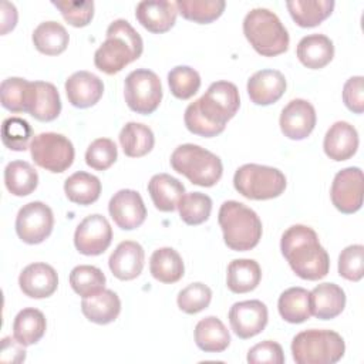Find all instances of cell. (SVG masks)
Instances as JSON below:
<instances>
[{
    "mask_svg": "<svg viewBox=\"0 0 364 364\" xmlns=\"http://www.w3.org/2000/svg\"><path fill=\"white\" fill-rule=\"evenodd\" d=\"M239 107L237 87L229 81H216L186 107L183 121L192 134L212 138L225 131L226 122L236 115Z\"/></svg>",
    "mask_w": 364,
    "mask_h": 364,
    "instance_id": "6da1fadb",
    "label": "cell"
},
{
    "mask_svg": "<svg viewBox=\"0 0 364 364\" xmlns=\"http://www.w3.org/2000/svg\"><path fill=\"white\" fill-rule=\"evenodd\" d=\"M280 250L300 279L320 280L327 276L330 269L327 250L320 245L317 233L310 226H290L282 235Z\"/></svg>",
    "mask_w": 364,
    "mask_h": 364,
    "instance_id": "7a4b0ae2",
    "label": "cell"
},
{
    "mask_svg": "<svg viewBox=\"0 0 364 364\" xmlns=\"http://www.w3.org/2000/svg\"><path fill=\"white\" fill-rule=\"evenodd\" d=\"M105 41L94 54L95 67L108 74H117L129 63L138 60L144 50L139 33L124 18L114 20L105 33Z\"/></svg>",
    "mask_w": 364,
    "mask_h": 364,
    "instance_id": "3957f363",
    "label": "cell"
},
{
    "mask_svg": "<svg viewBox=\"0 0 364 364\" xmlns=\"http://www.w3.org/2000/svg\"><path fill=\"white\" fill-rule=\"evenodd\" d=\"M218 222L226 246L236 252H246L257 246L262 237V220L257 213L237 200L220 205Z\"/></svg>",
    "mask_w": 364,
    "mask_h": 364,
    "instance_id": "277c9868",
    "label": "cell"
},
{
    "mask_svg": "<svg viewBox=\"0 0 364 364\" xmlns=\"http://www.w3.org/2000/svg\"><path fill=\"white\" fill-rule=\"evenodd\" d=\"M243 34L250 46L264 57L279 55L289 48V33L280 18L269 9L257 7L243 18Z\"/></svg>",
    "mask_w": 364,
    "mask_h": 364,
    "instance_id": "5b68a950",
    "label": "cell"
},
{
    "mask_svg": "<svg viewBox=\"0 0 364 364\" xmlns=\"http://www.w3.org/2000/svg\"><path fill=\"white\" fill-rule=\"evenodd\" d=\"M171 166L193 185L205 188L216 185L223 172L220 158L195 144H183L175 148L171 155Z\"/></svg>",
    "mask_w": 364,
    "mask_h": 364,
    "instance_id": "8992f818",
    "label": "cell"
},
{
    "mask_svg": "<svg viewBox=\"0 0 364 364\" xmlns=\"http://www.w3.org/2000/svg\"><path fill=\"white\" fill-rule=\"evenodd\" d=\"M346 344L333 330H306L291 341L293 360L297 364H334L343 358Z\"/></svg>",
    "mask_w": 364,
    "mask_h": 364,
    "instance_id": "52a82bcc",
    "label": "cell"
},
{
    "mask_svg": "<svg viewBox=\"0 0 364 364\" xmlns=\"http://www.w3.org/2000/svg\"><path fill=\"white\" fill-rule=\"evenodd\" d=\"M235 189L245 198L266 200L280 196L286 189V176L282 171L267 165L245 164L233 176Z\"/></svg>",
    "mask_w": 364,
    "mask_h": 364,
    "instance_id": "ba28073f",
    "label": "cell"
},
{
    "mask_svg": "<svg viewBox=\"0 0 364 364\" xmlns=\"http://www.w3.org/2000/svg\"><path fill=\"white\" fill-rule=\"evenodd\" d=\"M125 102L136 114H152L162 100V84L159 77L146 68L131 71L124 84Z\"/></svg>",
    "mask_w": 364,
    "mask_h": 364,
    "instance_id": "9c48e42d",
    "label": "cell"
},
{
    "mask_svg": "<svg viewBox=\"0 0 364 364\" xmlns=\"http://www.w3.org/2000/svg\"><path fill=\"white\" fill-rule=\"evenodd\" d=\"M30 154L34 162L50 172L61 173L74 162L73 142L57 132H41L30 144Z\"/></svg>",
    "mask_w": 364,
    "mask_h": 364,
    "instance_id": "30bf717a",
    "label": "cell"
},
{
    "mask_svg": "<svg viewBox=\"0 0 364 364\" xmlns=\"http://www.w3.org/2000/svg\"><path fill=\"white\" fill-rule=\"evenodd\" d=\"M54 215L48 205L40 200L28 202L16 216V233L27 245L44 242L53 232Z\"/></svg>",
    "mask_w": 364,
    "mask_h": 364,
    "instance_id": "8fae6325",
    "label": "cell"
},
{
    "mask_svg": "<svg viewBox=\"0 0 364 364\" xmlns=\"http://www.w3.org/2000/svg\"><path fill=\"white\" fill-rule=\"evenodd\" d=\"M112 240V228L108 219L100 213L84 218L74 233V245L81 255L98 256L104 253Z\"/></svg>",
    "mask_w": 364,
    "mask_h": 364,
    "instance_id": "7c38bea8",
    "label": "cell"
},
{
    "mask_svg": "<svg viewBox=\"0 0 364 364\" xmlns=\"http://www.w3.org/2000/svg\"><path fill=\"white\" fill-rule=\"evenodd\" d=\"M363 171L358 166H348L338 171L333 179L330 196L337 210L354 213L363 205Z\"/></svg>",
    "mask_w": 364,
    "mask_h": 364,
    "instance_id": "4fadbf2b",
    "label": "cell"
},
{
    "mask_svg": "<svg viewBox=\"0 0 364 364\" xmlns=\"http://www.w3.org/2000/svg\"><path fill=\"white\" fill-rule=\"evenodd\" d=\"M267 307L260 300L235 303L229 310V323L239 338H250L262 333L267 324Z\"/></svg>",
    "mask_w": 364,
    "mask_h": 364,
    "instance_id": "5bb4252c",
    "label": "cell"
},
{
    "mask_svg": "<svg viewBox=\"0 0 364 364\" xmlns=\"http://www.w3.org/2000/svg\"><path fill=\"white\" fill-rule=\"evenodd\" d=\"M108 212L122 230L139 228L146 218V208L141 195L134 189H121L109 199Z\"/></svg>",
    "mask_w": 364,
    "mask_h": 364,
    "instance_id": "9a60e30c",
    "label": "cell"
},
{
    "mask_svg": "<svg viewBox=\"0 0 364 364\" xmlns=\"http://www.w3.org/2000/svg\"><path fill=\"white\" fill-rule=\"evenodd\" d=\"M316 119L314 107L307 100L296 98L282 109L279 124L284 136L300 141L311 134L316 127Z\"/></svg>",
    "mask_w": 364,
    "mask_h": 364,
    "instance_id": "2e32d148",
    "label": "cell"
},
{
    "mask_svg": "<svg viewBox=\"0 0 364 364\" xmlns=\"http://www.w3.org/2000/svg\"><path fill=\"white\" fill-rule=\"evenodd\" d=\"M26 112L43 122L55 119L61 112V100L55 85L46 81H30Z\"/></svg>",
    "mask_w": 364,
    "mask_h": 364,
    "instance_id": "e0dca14e",
    "label": "cell"
},
{
    "mask_svg": "<svg viewBox=\"0 0 364 364\" xmlns=\"http://www.w3.org/2000/svg\"><path fill=\"white\" fill-rule=\"evenodd\" d=\"M18 286L31 299H46L57 290L58 276L54 267L47 263H31L21 270Z\"/></svg>",
    "mask_w": 364,
    "mask_h": 364,
    "instance_id": "ac0fdd59",
    "label": "cell"
},
{
    "mask_svg": "<svg viewBox=\"0 0 364 364\" xmlns=\"http://www.w3.org/2000/svg\"><path fill=\"white\" fill-rule=\"evenodd\" d=\"M65 94L71 105L88 108L95 105L104 94V82L90 71H75L65 81Z\"/></svg>",
    "mask_w": 364,
    "mask_h": 364,
    "instance_id": "d6986e66",
    "label": "cell"
},
{
    "mask_svg": "<svg viewBox=\"0 0 364 364\" xmlns=\"http://www.w3.org/2000/svg\"><path fill=\"white\" fill-rule=\"evenodd\" d=\"M178 9L173 1L145 0L136 4L135 17L144 28L161 34L171 30L176 21Z\"/></svg>",
    "mask_w": 364,
    "mask_h": 364,
    "instance_id": "ffe728a7",
    "label": "cell"
},
{
    "mask_svg": "<svg viewBox=\"0 0 364 364\" xmlns=\"http://www.w3.org/2000/svg\"><path fill=\"white\" fill-rule=\"evenodd\" d=\"M286 87V78L277 70H260L247 80V94L256 105L274 104L282 98Z\"/></svg>",
    "mask_w": 364,
    "mask_h": 364,
    "instance_id": "44dd1931",
    "label": "cell"
},
{
    "mask_svg": "<svg viewBox=\"0 0 364 364\" xmlns=\"http://www.w3.org/2000/svg\"><path fill=\"white\" fill-rule=\"evenodd\" d=\"M144 247L138 242L124 240L111 253L108 266L117 279L132 280L141 274L144 269Z\"/></svg>",
    "mask_w": 364,
    "mask_h": 364,
    "instance_id": "7402d4cb",
    "label": "cell"
},
{
    "mask_svg": "<svg viewBox=\"0 0 364 364\" xmlns=\"http://www.w3.org/2000/svg\"><path fill=\"white\" fill-rule=\"evenodd\" d=\"M358 148V132L347 121L334 122L326 132L323 149L326 155L337 162L350 159Z\"/></svg>",
    "mask_w": 364,
    "mask_h": 364,
    "instance_id": "603a6c76",
    "label": "cell"
},
{
    "mask_svg": "<svg viewBox=\"0 0 364 364\" xmlns=\"http://www.w3.org/2000/svg\"><path fill=\"white\" fill-rule=\"evenodd\" d=\"M311 316L320 320H331L346 307V293L336 283H320L310 291Z\"/></svg>",
    "mask_w": 364,
    "mask_h": 364,
    "instance_id": "cb8c5ba5",
    "label": "cell"
},
{
    "mask_svg": "<svg viewBox=\"0 0 364 364\" xmlns=\"http://www.w3.org/2000/svg\"><path fill=\"white\" fill-rule=\"evenodd\" d=\"M81 311L95 324H108L119 316L121 300L115 291L104 289L92 296L82 297Z\"/></svg>",
    "mask_w": 364,
    "mask_h": 364,
    "instance_id": "d4e9b609",
    "label": "cell"
},
{
    "mask_svg": "<svg viewBox=\"0 0 364 364\" xmlns=\"http://www.w3.org/2000/svg\"><path fill=\"white\" fill-rule=\"evenodd\" d=\"M300 63L311 70L326 67L334 57L333 41L324 34H309L303 37L296 48Z\"/></svg>",
    "mask_w": 364,
    "mask_h": 364,
    "instance_id": "484cf974",
    "label": "cell"
},
{
    "mask_svg": "<svg viewBox=\"0 0 364 364\" xmlns=\"http://www.w3.org/2000/svg\"><path fill=\"white\" fill-rule=\"evenodd\" d=\"M148 192L158 210L172 212L178 208V202L185 193V186L179 179L168 173H156L148 182Z\"/></svg>",
    "mask_w": 364,
    "mask_h": 364,
    "instance_id": "4316f807",
    "label": "cell"
},
{
    "mask_svg": "<svg viewBox=\"0 0 364 364\" xmlns=\"http://www.w3.org/2000/svg\"><path fill=\"white\" fill-rule=\"evenodd\" d=\"M196 346L205 353H222L230 344V334L220 318L215 316L198 321L193 331Z\"/></svg>",
    "mask_w": 364,
    "mask_h": 364,
    "instance_id": "83f0119b",
    "label": "cell"
},
{
    "mask_svg": "<svg viewBox=\"0 0 364 364\" xmlns=\"http://www.w3.org/2000/svg\"><path fill=\"white\" fill-rule=\"evenodd\" d=\"M262 279V270L253 259H235L228 266L226 286L230 291L242 294L255 290Z\"/></svg>",
    "mask_w": 364,
    "mask_h": 364,
    "instance_id": "f1b7e54d",
    "label": "cell"
},
{
    "mask_svg": "<svg viewBox=\"0 0 364 364\" xmlns=\"http://www.w3.org/2000/svg\"><path fill=\"white\" fill-rule=\"evenodd\" d=\"M149 272L161 283H176L185 273L181 255L172 247L156 249L149 259Z\"/></svg>",
    "mask_w": 364,
    "mask_h": 364,
    "instance_id": "f546056e",
    "label": "cell"
},
{
    "mask_svg": "<svg viewBox=\"0 0 364 364\" xmlns=\"http://www.w3.org/2000/svg\"><path fill=\"white\" fill-rule=\"evenodd\" d=\"M279 314L291 324H299L310 318L311 304L310 291L303 287H290L284 290L277 301Z\"/></svg>",
    "mask_w": 364,
    "mask_h": 364,
    "instance_id": "4dcf8cb0",
    "label": "cell"
},
{
    "mask_svg": "<svg viewBox=\"0 0 364 364\" xmlns=\"http://www.w3.org/2000/svg\"><path fill=\"white\" fill-rule=\"evenodd\" d=\"M119 144L129 158H141L149 154L155 144V136L148 125L141 122H127L119 132Z\"/></svg>",
    "mask_w": 364,
    "mask_h": 364,
    "instance_id": "1f68e13d",
    "label": "cell"
},
{
    "mask_svg": "<svg viewBox=\"0 0 364 364\" xmlns=\"http://www.w3.org/2000/svg\"><path fill=\"white\" fill-rule=\"evenodd\" d=\"M33 44L34 47L46 55H58L61 54L70 41V36L65 27L57 21H43L33 31Z\"/></svg>",
    "mask_w": 364,
    "mask_h": 364,
    "instance_id": "d6a6232c",
    "label": "cell"
},
{
    "mask_svg": "<svg viewBox=\"0 0 364 364\" xmlns=\"http://www.w3.org/2000/svg\"><path fill=\"white\" fill-rule=\"evenodd\" d=\"M291 18L300 27H314L326 20L334 9L333 0H290L286 3Z\"/></svg>",
    "mask_w": 364,
    "mask_h": 364,
    "instance_id": "836d02e7",
    "label": "cell"
},
{
    "mask_svg": "<svg viewBox=\"0 0 364 364\" xmlns=\"http://www.w3.org/2000/svg\"><path fill=\"white\" fill-rule=\"evenodd\" d=\"M46 327L47 321L44 314L34 307H26L14 317L13 336L23 346H33L41 340L46 333Z\"/></svg>",
    "mask_w": 364,
    "mask_h": 364,
    "instance_id": "e575fe53",
    "label": "cell"
},
{
    "mask_svg": "<svg viewBox=\"0 0 364 364\" xmlns=\"http://www.w3.org/2000/svg\"><path fill=\"white\" fill-rule=\"evenodd\" d=\"M4 185L14 196H27L38 185L37 171L26 161H11L4 168Z\"/></svg>",
    "mask_w": 364,
    "mask_h": 364,
    "instance_id": "d590c367",
    "label": "cell"
},
{
    "mask_svg": "<svg viewBox=\"0 0 364 364\" xmlns=\"http://www.w3.org/2000/svg\"><path fill=\"white\" fill-rule=\"evenodd\" d=\"M64 192L68 200L87 206L100 198L101 182L95 175L78 171L65 179Z\"/></svg>",
    "mask_w": 364,
    "mask_h": 364,
    "instance_id": "8d00e7d4",
    "label": "cell"
},
{
    "mask_svg": "<svg viewBox=\"0 0 364 364\" xmlns=\"http://www.w3.org/2000/svg\"><path fill=\"white\" fill-rule=\"evenodd\" d=\"M175 4L182 17L199 24L212 23L226 7L223 0H178Z\"/></svg>",
    "mask_w": 364,
    "mask_h": 364,
    "instance_id": "74e56055",
    "label": "cell"
},
{
    "mask_svg": "<svg viewBox=\"0 0 364 364\" xmlns=\"http://www.w3.org/2000/svg\"><path fill=\"white\" fill-rule=\"evenodd\" d=\"M181 219L191 226L206 222L212 212V199L202 192H189L178 202Z\"/></svg>",
    "mask_w": 364,
    "mask_h": 364,
    "instance_id": "f35d334b",
    "label": "cell"
},
{
    "mask_svg": "<svg viewBox=\"0 0 364 364\" xmlns=\"http://www.w3.org/2000/svg\"><path fill=\"white\" fill-rule=\"evenodd\" d=\"M105 282L107 279L102 270L91 264L75 266L70 273V284L81 297H88L104 290Z\"/></svg>",
    "mask_w": 364,
    "mask_h": 364,
    "instance_id": "ab89813d",
    "label": "cell"
},
{
    "mask_svg": "<svg viewBox=\"0 0 364 364\" xmlns=\"http://www.w3.org/2000/svg\"><path fill=\"white\" fill-rule=\"evenodd\" d=\"M168 84L173 97L189 100L200 87V75L189 65H176L168 73Z\"/></svg>",
    "mask_w": 364,
    "mask_h": 364,
    "instance_id": "60d3db41",
    "label": "cell"
},
{
    "mask_svg": "<svg viewBox=\"0 0 364 364\" xmlns=\"http://www.w3.org/2000/svg\"><path fill=\"white\" fill-rule=\"evenodd\" d=\"M31 135L30 124L20 117L6 118L1 124V141L11 151H26Z\"/></svg>",
    "mask_w": 364,
    "mask_h": 364,
    "instance_id": "b9f144b4",
    "label": "cell"
},
{
    "mask_svg": "<svg viewBox=\"0 0 364 364\" xmlns=\"http://www.w3.org/2000/svg\"><path fill=\"white\" fill-rule=\"evenodd\" d=\"M212 300V290L200 283H191L178 293V307L186 314H196L205 310Z\"/></svg>",
    "mask_w": 364,
    "mask_h": 364,
    "instance_id": "7bdbcfd3",
    "label": "cell"
},
{
    "mask_svg": "<svg viewBox=\"0 0 364 364\" xmlns=\"http://www.w3.org/2000/svg\"><path fill=\"white\" fill-rule=\"evenodd\" d=\"M30 81L20 77H9L0 85L1 105L11 112H26V100Z\"/></svg>",
    "mask_w": 364,
    "mask_h": 364,
    "instance_id": "ee69618b",
    "label": "cell"
},
{
    "mask_svg": "<svg viewBox=\"0 0 364 364\" xmlns=\"http://www.w3.org/2000/svg\"><path fill=\"white\" fill-rule=\"evenodd\" d=\"M118 158V149L112 139L97 138L85 151V162L95 171H107Z\"/></svg>",
    "mask_w": 364,
    "mask_h": 364,
    "instance_id": "f6af8a7d",
    "label": "cell"
},
{
    "mask_svg": "<svg viewBox=\"0 0 364 364\" xmlns=\"http://www.w3.org/2000/svg\"><path fill=\"white\" fill-rule=\"evenodd\" d=\"M338 274L347 280L358 282L364 276V246L350 245L338 256Z\"/></svg>",
    "mask_w": 364,
    "mask_h": 364,
    "instance_id": "bcb514c9",
    "label": "cell"
},
{
    "mask_svg": "<svg viewBox=\"0 0 364 364\" xmlns=\"http://www.w3.org/2000/svg\"><path fill=\"white\" fill-rule=\"evenodd\" d=\"M64 20L74 27H85L94 17V1H71V0H60L51 1Z\"/></svg>",
    "mask_w": 364,
    "mask_h": 364,
    "instance_id": "7dc6e473",
    "label": "cell"
},
{
    "mask_svg": "<svg viewBox=\"0 0 364 364\" xmlns=\"http://www.w3.org/2000/svg\"><path fill=\"white\" fill-rule=\"evenodd\" d=\"M247 363L250 364H283L284 363V354L283 348L279 343L272 340H264L262 343H257L247 351Z\"/></svg>",
    "mask_w": 364,
    "mask_h": 364,
    "instance_id": "c3c4849f",
    "label": "cell"
},
{
    "mask_svg": "<svg viewBox=\"0 0 364 364\" xmlns=\"http://www.w3.org/2000/svg\"><path fill=\"white\" fill-rule=\"evenodd\" d=\"M364 78L354 75L348 78L343 87V101L346 107L354 114H363L364 111Z\"/></svg>",
    "mask_w": 364,
    "mask_h": 364,
    "instance_id": "681fc988",
    "label": "cell"
},
{
    "mask_svg": "<svg viewBox=\"0 0 364 364\" xmlns=\"http://www.w3.org/2000/svg\"><path fill=\"white\" fill-rule=\"evenodd\" d=\"M0 360L3 363H23L26 360V346H23L14 336L4 337L1 340Z\"/></svg>",
    "mask_w": 364,
    "mask_h": 364,
    "instance_id": "f907efd6",
    "label": "cell"
},
{
    "mask_svg": "<svg viewBox=\"0 0 364 364\" xmlns=\"http://www.w3.org/2000/svg\"><path fill=\"white\" fill-rule=\"evenodd\" d=\"M17 9L13 3L1 1V34H7L16 27Z\"/></svg>",
    "mask_w": 364,
    "mask_h": 364,
    "instance_id": "816d5d0a",
    "label": "cell"
}]
</instances>
